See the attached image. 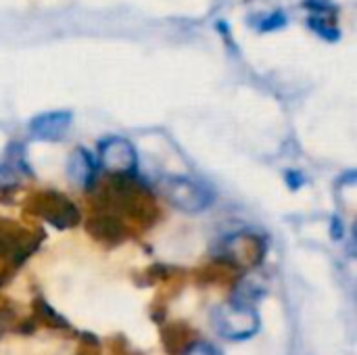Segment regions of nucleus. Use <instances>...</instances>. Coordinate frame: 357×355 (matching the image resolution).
Masks as SVG:
<instances>
[{"mask_svg": "<svg viewBox=\"0 0 357 355\" xmlns=\"http://www.w3.org/2000/svg\"><path fill=\"white\" fill-rule=\"evenodd\" d=\"M17 184V174L6 167V165H0V188H8V186H15Z\"/></svg>", "mask_w": 357, "mask_h": 355, "instance_id": "10", "label": "nucleus"}, {"mask_svg": "<svg viewBox=\"0 0 357 355\" xmlns=\"http://www.w3.org/2000/svg\"><path fill=\"white\" fill-rule=\"evenodd\" d=\"M161 192L176 209L184 213H201L213 203V192L186 176H169L161 182Z\"/></svg>", "mask_w": 357, "mask_h": 355, "instance_id": "2", "label": "nucleus"}, {"mask_svg": "<svg viewBox=\"0 0 357 355\" xmlns=\"http://www.w3.org/2000/svg\"><path fill=\"white\" fill-rule=\"evenodd\" d=\"M98 161L111 174H132L138 165V153L128 138L109 136L98 144Z\"/></svg>", "mask_w": 357, "mask_h": 355, "instance_id": "3", "label": "nucleus"}, {"mask_svg": "<svg viewBox=\"0 0 357 355\" xmlns=\"http://www.w3.org/2000/svg\"><path fill=\"white\" fill-rule=\"evenodd\" d=\"M186 331H188V328H186V326H180V324L169 326L167 331H163L165 335H172V339H169V337H163V343H165V347H167L169 354H180V349L184 352V349L190 345V341H188L186 337H182Z\"/></svg>", "mask_w": 357, "mask_h": 355, "instance_id": "7", "label": "nucleus"}, {"mask_svg": "<svg viewBox=\"0 0 357 355\" xmlns=\"http://www.w3.org/2000/svg\"><path fill=\"white\" fill-rule=\"evenodd\" d=\"M69 126H71V113L69 111H46V113H40L31 119L29 132L42 140H59L65 136Z\"/></svg>", "mask_w": 357, "mask_h": 355, "instance_id": "5", "label": "nucleus"}, {"mask_svg": "<svg viewBox=\"0 0 357 355\" xmlns=\"http://www.w3.org/2000/svg\"><path fill=\"white\" fill-rule=\"evenodd\" d=\"M264 253H266L264 241L257 234H251V232L234 234V236H230L224 243V255H226V259L232 266L241 268V270H249V268L259 266L261 259H264Z\"/></svg>", "mask_w": 357, "mask_h": 355, "instance_id": "4", "label": "nucleus"}, {"mask_svg": "<svg viewBox=\"0 0 357 355\" xmlns=\"http://www.w3.org/2000/svg\"><path fill=\"white\" fill-rule=\"evenodd\" d=\"M94 174H96V163H94L92 155L86 149H75L67 161L69 182L79 188H88L94 180Z\"/></svg>", "mask_w": 357, "mask_h": 355, "instance_id": "6", "label": "nucleus"}, {"mask_svg": "<svg viewBox=\"0 0 357 355\" xmlns=\"http://www.w3.org/2000/svg\"><path fill=\"white\" fill-rule=\"evenodd\" d=\"M213 328L226 341H247L259 333L261 320L253 305L230 301L215 310L213 314Z\"/></svg>", "mask_w": 357, "mask_h": 355, "instance_id": "1", "label": "nucleus"}, {"mask_svg": "<svg viewBox=\"0 0 357 355\" xmlns=\"http://www.w3.org/2000/svg\"><path fill=\"white\" fill-rule=\"evenodd\" d=\"M40 308H42V312H40V314L46 318V322H48V324H52V326H65V328L69 326V324H67V320H63V318H61L52 308H48L46 303H40Z\"/></svg>", "mask_w": 357, "mask_h": 355, "instance_id": "9", "label": "nucleus"}, {"mask_svg": "<svg viewBox=\"0 0 357 355\" xmlns=\"http://www.w3.org/2000/svg\"><path fill=\"white\" fill-rule=\"evenodd\" d=\"M184 355H224L222 349L213 343H207V341H195L190 343L186 349H184Z\"/></svg>", "mask_w": 357, "mask_h": 355, "instance_id": "8", "label": "nucleus"}, {"mask_svg": "<svg viewBox=\"0 0 357 355\" xmlns=\"http://www.w3.org/2000/svg\"><path fill=\"white\" fill-rule=\"evenodd\" d=\"M77 355H98L96 354V345H86Z\"/></svg>", "mask_w": 357, "mask_h": 355, "instance_id": "11", "label": "nucleus"}]
</instances>
